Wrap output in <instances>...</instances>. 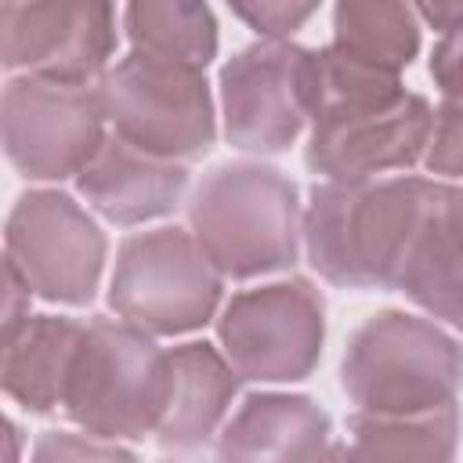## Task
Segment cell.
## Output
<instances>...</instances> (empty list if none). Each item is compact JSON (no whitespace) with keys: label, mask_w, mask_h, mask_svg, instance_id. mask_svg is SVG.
Segmentation results:
<instances>
[{"label":"cell","mask_w":463,"mask_h":463,"mask_svg":"<svg viewBox=\"0 0 463 463\" xmlns=\"http://www.w3.org/2000/svg\"><path fill=\"white\" fill-rule=\"evenodd\" d=\"M318 4H279V0H260V4H232V14L242 18L260 40H289L297 29H304L307 18H315Z\"/></svg>","instance_id":"obj_23"},{"label":"cell","mask_w":463,"mask_h":463,"mask_svg":"<svg viewBox=\"0 0 463 463\" xmlns=\"http://www.w3.org/2000/svg\"><path fill=\"white\" fill-rule=\"evenodd\" d=\"M340 54L402 76L420 54V18L409 4L344 0L333 7V43Z\"/></svg>","instance_id":"obj_19"},{"label":"cell","mask_w":463,"mask_h":463,"mask_svg":"<svg viewBox=\"0 0 463 463\" xmlns=\"http://www.w3.org/2000/svg\"><path fill=\"white\" fill-rule=\"evenodd\" d=\"M116 43L112 4H0V65L11 76L98 83L116 65Z\"/></svg>","instance_id":"obj_12"},{"label":"cell","mask_w":463,"mask_h":463,"mask_svg":"<svg viewBox=\"0 0 463 463\" xmlns=\"http://www.w3.org/2000/svg\"><path fill=\"white\" fill-rule=\"evenodd\" d=\"M394 289L427 318L463 333V188L434 181L427 210L398 264Z\"/></svg>","instance_id":"obj_15"},{"label":"cell","mask_w":463,"mask_h":463,"mask_svg":"<svg viewBox=\"0 0 463 463\" xmlns=\"http://www.w3.org/2000/svg\"><path fill=\"white\" fill-rule=\"evenodd\" d=\"M434 105L402 76L369 69L336 47H315V116L304 166L322 181H373L423 163Z\"/></svg>","instance_id":"obj_1"},{"label":"cell","mask_w":463,"mask_h":463,"mask_svg":"<svg viewBox=\"0 0 463 463\" xmlns=\"http://www.w3.org/2000/svg\"><path fill=\"white\" fill-rule=\"evenodd\" d=\"M340 387L365 416H430L459 405L463 344L434 318L383 307L347 340Z\"/></svg>","instance_id":"obj_4"},{"label":"cell","mask_w":463,"mask_h":463,"mask_svg":"<svg viewBox=\"0 0 463 463\" xmlns=\"http://www.w3.org/2000/svg\"><path fill=\"white\" fill-rule=\"evenodd\" d=\"M416 18L427 22L430 29H438L441 36L459 29L463 25V4H420L416 7Z\"/></svg>","instance_id":"obj_26"},{"label":"cell","mask_w":463,"mask_h":463,"mask_svg":"<svg viewBox=\"0 0 463 463\" xmlns=\"http://www.w3.org/2000/svg\"><path fill=\"white\" fill-rule=\"evenodd\" d=\"M434 177L315 181L304 206V257L340 289H394Z\"/></svg>","instance_id":"obj_2"},{"label":"cell","mask_w":463,"mask_h":463,"mask_svg":"<svg viewBox=\"0 0 463 463\" xmlns=\"http://www.w3.org/2000/svg\"><path fill=\"white\" fill-rule=\"evenodd\" d=\"M98 83L7 76L0 94L4 156L25 181H65L90 163L109 137Z\"/></svg>","instance_id":"obj_11"},{"label":"cell","mask_w":463,"mask_h":463,"mask_svg":"<svg viewBox=\"0 0 463 463\" xmlns=\"http://www.w3.org/2000/svg\"><path fill=\"white\" fill-rule=\"evenodd\" d=\"M87 318L72 315H29V322L4 340L0 383L4 394L29 416L61 412L69 369L83 340Z\"/></svg>","instance_id":"obj_17"},{"label":"cell","mask_w":463,"mask_h":463,"mask_svg":"<svg viewBox=\"0 0 463 463\" xmlns=\"http://www.w3.org/2000/svg\"><path fill=\"white\" fill-rule=\"evenodd\" d=\"M221 134L246 156H282L315 116V47L257 40L217 72Z\"/></svg>","instance_id":"obj_9"},{"label":"cell","mask_w":463,"mask_h":463,"mask_svg":"<svg viewBox=\"0 0 463 463\" xmlns=\"http://www.w3.org/2000/svg\"><path fill=\"white\" fill-rule=\"evenodd\" d=\"M459 405L405 420L354 412L318 463H459Z\"/></svg>","instance_id":"obj_18"},{"label":"cell","mask_w":463,"mask_h":463,"mask_svg":"<svg viewBox=\"0 0 463 463\" xmlns=\"http://www.w3.org/2000/svg\"><path fill=\"white\" fill-rule=\"evenodd\" d=\"M224 300V275L188 228L130 232L109 275V307L148 336H188L210 326Z\"/></svg>","instance_id":"obj_6"},{"label":"cell","mask_w":463,"mask_h":463,"mask_svg":"<svg viewBox=\"0 0 463 463\" xmlns=\"http://www.w3.org/2000/svg\"><path fill=\"white\" fill-rule=\"evenodd\" d=\"M4 427H7V456H11V463H18V445H22V430H18V423H14V420H7Z\"/></svg>","instance_id":"obj_27"},{"label":"cell","mask_w":463,"mask_h":463,"mask_svg":"<svg viewBox=\"0 0 463 463\" xmlns=\"http://www.w3.org/2000/svg\"><path fill=\"white\" fill-rule=\"evenodd\" d=\"M130 51L206 69L217 58V14L195 0H137L119 11Z\"/></svg>","instance_id":"obj_20"},{"label":"cell","mask_w":463,"mask_h":463,"mask_svg":"<svg viewBox=\"0 0 463 463\" xmlns=\"http://www.w3.org/2000/svg\"><path fill=\"white\" fill-rule=\"evenodd\" d=\"M112 134L141 152L195 163L217 145V101L206 69L130 51L101 76Z\"/></svg>","instance_id":"obj_7"},{"label":"cell","mask_w":463,"mask_h":463,"mask_svg":"<svg viewBox=\"0 0 463 463\" xmlns=\"http://www.w3.org/2000/svg\"><path fill=\"white\" fill-rule=\"evenodd\" d=\"M170 402V351L145 329L90 315L76 347L61 416L105 441H145Z\"/></svg>","instance_id":"obj_5"},{"label":"cell","mask_w":463,"mask_h":463,"mask_svg":"<svg viewBox=\"0 0 463 463\" xmlns=\"http://www.w3.org/2000/svg\"><path fill=\"white\" fill-rule=\"evenodd\" d=\"M29 300H33L29 282L4 260V340L29 322Z\"/></svg>","instance_id":"obj_25"},{"label":"cell","mask_w":463,"mask_h":463,"mask_svg":"<svg viewBox=\"0 0 463 463\" xmlns=\"http://www.w3.org/2000/svg\"><path fill=\"white\" fill-rule=\"evenodd\" d=\"M163 463H181V459H163Z\"/></svg>","instance_id":"obj_28"},{"label":"cell","mask_w":463,"mask_h":463,"mask_svg":"<svg viewBox=\"0 0 463 463\" xmlns=\"http://www.w3.org/2000/svg\"><path fill=\"white\" fill-rule=\"evenodd\" d=\"M4 260L29 282L33 297L87 307L98 297L109 239L94 213L61 188H29L4 224Z\"/></svg>","instance_id":"obj_10"},{"label":"cell","mask_w":463,"mask_h":463,"mask_svg":"<svg viewBox=\"0 0 463 463\" xmlns=\"http://www.w3.org/2000/svg\"><path fill=\"white\" fill-rule=\"evenodd\" d=\"M333 441V416L293 391H253L217 434V463H318Z\"/></svg>","instance_id":"obj_14"},{"label":"cell","mask_w":463,"mask_h":463,"mask_svg":"<svg viewBox=\"0 0 463 463\" xmlns=\"http://www.w3.org/2000/svg\"><path fill=\"white\" fill-rule=\"evenodd\" d=\"M184 217L210 264L235 282L289 271L304 246L297 181L257 159L206 170L184 203Z\"/></svg>","instance_id":"obj_3"},{"label":"cell","mask_w":463,"mask_h":463,"mask_svg":"<svg viewBox=\"0 0 463 463\" xmlns=\"http://www.w3.org/2000/svg\"><path fill=\"white\" fill-rule=\"evenodd\" d=\"M242 376L232 369L224 351L210 340H188L170 347V402L156 430L159 449L195 452L221 434L232 402L239 398Z\"/></svg>","instance_id":"obj_16"},{"label":"cell","mask_w":463,"mask_h":463,"mask_svg":"<svg viewBox=\"0 0 463 463\" xmlns=\"http://www.w3.org/2000/svg\"><path fill=\"white\" fill-rule=\"evenodd\" d=\"M188 181L192 170L184 163L141 152L109 130L101 148L76 174V192L98 217L119 228H137L170 217L184 203Z\"/></svg>","instance_id":"obj_13"},{"label":"cell","mask_w":463,"mask_h":463,"mask_svg":"<svg viewBox=\"0 0 463 463\" xmlns=\"http://www.w3.org/2000/svg\"><path fill=\"white\" fill-rule=\"evenodd\" d=\"M217 347L250 383H300L318 369L326 297L304 275L232 293L217 318Z\"/></svg>","instance_id":"obj_8"},{"label":"cell","mask_w":463,"mask_h":463,"mask_svg":"<svg viewBox=\"0 0 463 463\" xmlns=\"http://www.w3.org/2000/svg\"><path fill=\"white\" fill-rule=\"evenodd\" d=\"M29 463H141L134 449L76 430H40Z\"/></svg>","instance_id":"obj_21"},{"label":"cell","mask_w":463,"mask_h":463,"mask_svg":"<svg viewBox=\"0 0 463 463\" xmlns=\"http://www.w3.org/2000/svg\"><path fill=\"white\" fill-rule=\"evenodd\" d=\"M430 80L441 98H463V25L438 36L430 51Z\"/></svg>","instance_id":"obj_24"},{"label":"cell","mask_w":463,"mask_h":463,"mask_svg":"<svg viewBox=\"0 0 463 463\" xmlns=\"http://www.w3.org/2000/svg\"><path fill=\"white\" fill-rule=\"evenodd\" d=\"M423 166L434 174V181H463V98L438 101Z\"/></svg>","instance_id":"obj_22"}]
</instances>
